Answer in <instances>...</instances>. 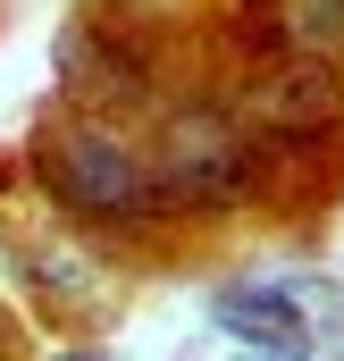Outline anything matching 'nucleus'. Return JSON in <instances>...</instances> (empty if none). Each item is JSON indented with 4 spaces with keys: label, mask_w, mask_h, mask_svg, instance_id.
Returning a JSON list of instances; mask_svg holds the SVG:
<instances>
[{
    "label": "nucleus",
    "mask_w": 344,
    "mask_h": 361,
    "mask_svg": "<svg viewBox=\"0 0 344 361\" xmlns=\"http://www.w3.org/2000/svg\"><path fill=\"white\" fill-rule=\"evenodd\" d=\"M311 294V277H277V286H227L219 302H210V319L227 328V336H244V345H269V353H311L328 328L311 319L319 302H302Z\"/></svg>",
    "instance_id": "1"
},
{
    "label": "nucleus",
    "mask_w": 344,
    "mask_h": 361,
    "mask_svg": "<svg viewBox=\"0 0 344 361\" xmlns=\"http://www.w3.org/2000/svg\"><path fill=\"white\" fill-rule=\"evenodd\" d=\"M51 177H59V193H76V202H92V210H126V202H143V177L126 169V152H118V143H92V135L59 152Z\"/></svg>",
    "instance_id": "2"
}]
</instances>
